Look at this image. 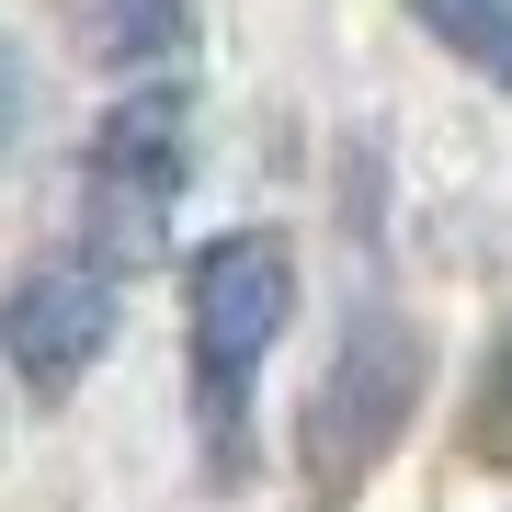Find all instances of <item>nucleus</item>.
Returning a JSON list of instances; mask_svg holds the SVG:
<instances>
[{
	"label": "nucleus",
	"instance_id": "f257e3e1",
	"mask_svg": "<svg viewBox=\"0 0 512 512\" xmlns=\"http://www.w3.org/2000/svg\"><path fill=\"white\" fill-rule=\"evenodd\" d=\"M296 308V251L274 228H239L194 262V376H205V433L239 444V410H251V365L274 353V330Z\"/></svg>",
	"mask_w": 512,
	"mask_h": 512
},
{
	"label": "nucleus",
	"instance_id": "f03ea898",
	"mask_svg": "<svg viewBox=\"0 0 512 512\" xmlns=\"http://www.w3.org/2000/svg\"><path fill=\"white\" fill-rule=\"evenodd\" d=\"M183 137H194V114L183 92H126L103 114V137H92V217H103V251H160V217H171V194H183Z\"/></svg>",
	"mask_w": 512,
	"mask_h": 512
},
{
	"label": "nucleus",
	"instance_id": "7ed1b4c3",
	"mask_svg": "<svg viewBox=\"0 0 512 512\" xmlns=\"http://www.w3.org/2000/svg\"><path fill=\"white\" fill-rule=\"evenodd\" d=\"M399 410H410V330L399 319H353L342 353H330L319 399H308V467L353 478L399 444Z\"/></svg>",
	"mask_w": 512,
	"mask_h": 512
},
{
	"label": "nucleus",
	"instance_id": "20e7f679",
	"mask_svg": "<svg viewBox=\"0 0 512 512\" xmlns=\"http://www.w3.org/2000/svg\"><path fill=\"white\" fill-rule=\"evenodd\" d=\"M103 342H114V285L92 274V262H35V274L0 296V353H12L35 387H69Z\"/></svg>",
	"mask_w": 512,
	"mask_h": 512
},
{
	"label": "nucleus",
	"instance_id": "39448f33",
	"mask_svg": "<svg viewBox=\"0 0 512 512\" xmlns=\"http://www.w3.org/2000/svg\"><path fill=\"white\" fill-rule=\"evenodd\" d=\"M421 23H433L478 80H501V92H512V0H421Z\"/></svg>",
	"mask_w": 512,
	"mask_h": 512
},
{
	"label": "nucleus",
	"instance_id": "423d86ee",
	"mask_svg": "<svg viewBox=\"0 0 512 512\" xmlns=\"http://www.w3.org/2000/svg\"><path fill=\"white\" fill-rule=\"evenodd\" d=\"M183 35H194L183 0H103V23H92V46L114 57V69H148V57H171Z\"/></svg>",
	"mask_w": 512,
	"mask_h": 512
}]
</instances>
